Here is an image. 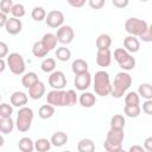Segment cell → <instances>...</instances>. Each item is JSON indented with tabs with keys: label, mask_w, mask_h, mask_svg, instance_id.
Masks as SVG:
<instances>
[{
	"label": "cell",
	"mask_w": 152,
	"mask_h": 152,
	"mask_svg": "<svg viewBox=\"0 0 152 152\" xmlns=\"http://www.w3.org/2000/svg\"><path fill=\"white\" fill-rule=\"evenodd\" d=\"M93 88L96 95L99 96H108L112 91V82L109 74L106 70H99L95 72L93 78Z\"/></svg>",
	"instance_id": "obj_1"
},
{
	"label": "cell",
	"mask_w": 152,
	"mask_h": 152,
	"mask_svg": "<svg viewBox=\"0 0 152 152\" xmlns=\"http://www.w3.org/2000/svg\"><path fill=\"white\" fill-rule=\"evenodd\" d=\"M131 84H132V76L128 72H126V71L118 72L112 83L110 95L115 99L122 97L125 95V93L128 90V88L131 87Z\"/></svg>",
	"instance_id": "obj_2"
},
{
	"label": "cell",
	"mask_w": 152,
	"mask_h": 152,
	"mask_svg": "<svg viewBox=\"0 0 152 152\" xmlns=\"http://www.w3.org/2000/svg\"><path fill=\"white\" fill-rule=\"evenodd\" d=\"M124 139H125L124 129L110 128L107 132L106 140L103 142V147L107 152H120V151H122Z\"/></svg>",
	"instance_id": "obj_3"
},
{
	"label": "cell",
	"mask_w": 152,
	"mask_h": 152,
	"mask_svg": "<svg viewBox=\"0 0 152 152\" xmlns=\"http://www.w3.org/2000/svg\"><path fill=\"white\" fill-rule=\"evenodd\" d=\"M33 109L31 107L24 106L20 107L18 110V115H17V120H15V126L18 128L19 132H27L31 126H32V121H33Z\"/></svg>",
	"instance_id": "obj_4"
},
{
	"label": "cell",
	"mask_w": 152,
	"mask_h": 152,
	"mask_svg": "<svg viewBox=\"0 0 152 152\" xmlns=\"http://www.w3.org/2000/svg\"><path fill=\"white\" fill-rule=\"evenodd\" d=\"M114 59L124 71H129L135 66V58L125 48H118L114 50Z\"/></svg>",
	"instance_id": "obj_5"
},
{
	"label": "cell",
	"mask_w": 152,
	"mask_h": 152,
	"mask_svg": "<svg viewBox=\"0 0 152 152\" xmlns=\"http://www.w3.org/2000/svg\"><path fill=\"white\" fill-rule=\"evenodd\" d=\"M147 28H148L147 23L135 17H131L125 21V31L131 36L140 37L142 33L147 31Z\"/></svg>",
	"instance_id": "obj_6"
},
{
	"label": "cell",
	"mask_w": 152,
	"mask_h": 152,
	"mask_svg": "<svg viewBox=\"0 0 152 152\" xmlns=\"http://www.w3.org/2000/svg\"><path fill=\"white\" fill-rule=\"evenodd\" d=\"M7 66L10 68V71L14 75H23L25 72L26 65L23 56L18 52H12L6 57Z\"/></svg>",
	"instance_id": "obj_7"
},
{
	"label": "cell",
	"mask_w": 152,
	"mask_h": 152,
	"mask_svg": "<svg viewBox=\"0 0 152 152\" xmlns=\"http://www.w3.org/2000/svg\"><path fill=\"white\" fill-rule=\"evenodd\" d=\"M46 102L55 107H65L66 106V90L53 89L48 93Z\"/></svg>",
	"instance_id": "obj_8"
},
{
	"label": "cell",
	"mask_w": 152,
	"mask_h": 152,
	"mask_svg": "<svg viewBox=\"0 0 152 152\" xmlns=\"http://www.w3.org/2000/svg\"><path fill=\"white\" fill-rule=\"evenodd\" d=\"M56 36H57L58 43H61L63 45H68V44H70L74 40L75 32H74V28L71 26H69V25H62L61 27H58Z\"/></svg>",
	"instance_id": "obj_9"
},
{
	"label": "cell",
	"mask_w": 152,
	"mask_h": 152,
	"mask_svg": "<svg viewBox=\"0 0 152 152\" xmlns=\"http://www.w3.org/2000/svg\"><path fill=\"white\" fill-rule=\"evenodd\" d=\"M48 82L52 89H63L66 86V77L63 71L55 70L50 74Z\"/></svg>",
	"instance_id": "obj_10"
},
{
	"label": "cell",
	"mask_w": 152,
	"mask_h": 152,
	"mask_svg": "<svg viewBox=\"0 0 152 152\" xmlns=\"http://www.w3.org/2000/svg\"><path fill=\"white\" fill-rule=\"evenodd\" d=\"M45 23L51 28H58L64 23V14L58 10L50 11L45 18Z\"/></svg>",
	"instance_id": "obj_11"
},
{
	"label": "cell",
	"mask_w": 152,
	"mask_h": 152,
	"mask_svg": "<svg viewBox=\"0 0 152 152\" xmlns=\"http://www.w3.org/2000/svg\"><path fill=\"white\" fill-rule=\"evenodd\" d=\"M74 84H75V87H76L77 90H81V91L87 90L90 87V84H91V75L88 71L87 72H83V74L75 75Z\"/></svg>",
	"instance_id": "obj_12"
},
{
	"label": "cell",
	"mask_w": 152,
	"mask_h": 152,
	"mask_svg": "<svg viewBox=\"0 0 152 152\" xmlns=\"http://www.w3.org/2000/svg\"><path fill=\"white\" fill-rule=\"evenodd\" d=\"M112 63V52L109 49L97 50L96 53V64L101 68H107Z\"/></svg>",
	"instance_id": "obj_13"
},
{
	"label": "cell",
	"mask_w": 152,
	"mask_h": 152,
	"mask_svg": "<svg viewBox=\"0 0 152 152\" xmlns=\"http://www.w3.org/2000/svg\"><path fill=\"white\" fill-rule=\"evenodd\" d=\"M23 28V23L19 18H15V17H11L8 18L7 20V24L5 25V30L8 34H12V36H15L18 33H20Z\"/></svg>",
	"instance_id": "obj_14"
},
{
	"label": "cell",
	"mask_w": 152,
	"mask_h": 152,
	"mask_svg": "<svg viewBox=\"0 0 152 152\" xmlns=\"http://www.w3.org/2000/svg\"><path fill=\"white\" fill-rule=\"evenodd\" d=\"M45 94V84L42 81L36 82L33 86L28 88V96L32 100H39Z\"/></svg>",
	"instance_id": "obj_15"
},
{
	"label": "cell",
	"mask_w": 152,
	"mask_h": 152,
	"mask_svg": "<svg viewBox=\"0 0 152 152\" xmlns=\"http://www.w3.org/2000/svg\"><path fill=\"white\" fill-rule=\"evenodd\" d=\"M124 48L128 51V52H131V53H135V52H138L139 51V49H140V42H139V39L135 37V36H127V37H125V39H124Z\"/></svg>",
	"instance_id": "obj_16"
},
{
	"label": "cell",
	"mask_w": 152,
	"mask_h": 152,
	"mask_svg": "<svg viewBox=\"0 0 152 152\" xmlns=\"http://www.w3.org/2000/svg\"><path fill=\"white\" fill-rule=\"evenodd\" d=\"M11 104L14 106V107H24L27 101H28V97L27 95L24 93V91H14L12 95H11Z\"/></svg>",
	"instance_id": "obj_17"
},
{
	"label": "cell",
	"mask_w": 152,
	"mask_h": 152,
	"mask_svg": "<svg viewBox=\"0 0 152 152\" xmlns=\"http://www.w3.org/2000/svg\"><path fill=\"white\" fill-rule=\"evenodd\" d=\"M78 102L82 107L84 108H90L93 107L95 103H96V97L93 93H89V91H83L80 97H78Z\"/></svg>",
	"instance_id": "obj_18"
},
{
	"label": "cell",
	"mask_w": 152,
	"mask_h": 152,
	"mask_svg": "<svg viewBox=\"0 0 152 152\" xmlns=\"http://www.w3.org/2000/svg\"><path fill=\"white\" fill-rule=\"evenodd\" d=\"M51 144L52 146L55 147H62L64 146L66 142H68V134L62 132V131H58V132H55L52 135H51Z\"/></svg>",
	"instance_id": "obj_19"
},
{
	"label": "cell",
	"mask_w": 152,
	"mask_h": 152,
	"mask_svg": "<svg viewBox=\"0 0 152 152\" xmlns=\"http://www.w3.org/2000/svg\"><path fill=\"white\" fill-rule=\"evenodd\" d=\"M71 70L75 75H78V74H83V72H87L88 71V63L82 59V58H77L72 62L71 64Z\"/></svg>",
	"instance_id": "obj_20"
},
{
	"label": "cell",
	"mask_w": 152,
	"mask_h": 152,
	"mask_svg": "<svg viewBox=\"0 0 152 152\" xmlns=\"http://www.w3.org/2000/svg\"><path fill=\"white\" fill-rule=\"evenodd\" d=\"M15 122L13 121L12 116L10 118H0V132L2 134H8L13 131Z\"/></svg>",
	"instance_id": "obj_21"
},
{
	"label": "cell",
	"mask_w": 152,
	"mask_h": 152,
	"mask_svg": "<svg viewBox=\"0 0 152 152\" xmlns=\"http://www.w3.org/2000/svg\"><path fill=\"white\" fill-rule=\"evenodd\" d=\"M77 151L78 152H93L95 151V144L89 138H83L77 144Z\"/></svg>",
	"instance_id": "obj_22"
},
{
	"label": "cell",
	"mask_w": 152,
	"mask_h": 152,
	"mask_svg": "<svg viewBox=\"0 0 152 152\" xmlns=\"http://www.w3.org/2000/svg\"><path fill=\"white\" fill-rule=\"evenodd\" d=\"M57 42H58L57 36L53 34V33H45V34L43 36V38H42V43L44 44V46H45L49 51L53 50V49L57 46Z\"/></svg>",
	"instance_id": "obj_23"
},
{
	"label": "cell",
	"mask_w": 152,
	"mask_h": 152,
	"mask_svg": "<svg viewBox=\"0 0 152 152\" xmlns=\"http://www.w3.org/2000/svg\"><path fill=\"white\" fill-rule=\"evenodd\" d=\"M112 45V38L109 34L107 33H101L97 36L96 38V48L97 50H102V49H109Z\"/></svg>",
	"instance_id": "obj_24"
},
{
	"label": "cell",
	"mask_w": 152,
	"mask_h": 152,
	"mask_svg": "<svg viewBox=\"0 0 152 152\" xmlns=\"http://www.w3.org/2000/svg\"><path fill=\"white\" fill-rule=\"evenodd\" d=\"M39 80H38V76H37V74L36 72H33V71H28V72H26V74H24V76L21 77V84H23V87L24 88H26V89H28L31 86H33L36 82H38Z\"/></svg>",
	"instance_id": "obj_25"
},
{
	"label": "cell",
	"mask_w": 152,
	"mask_h": 152,
	"mask_svg": "<svg viewBox=\"0 0 152 152\" xmlns=\"http://www.w3.org/2000/svg\"><path fill=\"white\" fill-rule=\"evenodd\" d=\"M18 147L21 152H32L34 150V141L28 137H24L18 141Z\"/></svg>",
	"instance_id": "obj_26"
},
{
	"label": "cell",
	"mask_w": 152,
	"mask_h": 152,
	"mask_svg": "<svg viewBox=\"0 0 152 152\" xmlns=\"http://www.w3.org/2000/svg\"><path fill=\"white\" fill-rule=\"evenodd\" d=\"M53 114H55V106H52V104H50V103L40 106V108H39V110H38V115H39V118L43 119V120H46V119L52 118Z\"/></svg>",
	"instance_id": "obj_27"
},
{
	"label": "cell",
	"mask_w": 152,
	"mask_h": 152,
	"mask_svg": "<svg viewBox=\"0 0 152 152\" xmlns=\"http://www.w3.org/2000/svg\"><path fill=\"white\" fill-rule=\"evenodd\" d=\"M48 52H50V51L44 46V44L42 43V40L36 42L33 44V46H32V53H33L34 57L43 58V57H45L48 55Z\"/></svg>",
	"instance_id": "obj_28"
},
{
	"label": "cell",
	"mask_w": 152,
	"mask_h": 152,
	"mask_svg": "<svg viewBox=\"0 0 152 152\" xmlns=\"http://www.w3.org/2000/svg\"><path fill=\"white\" fill-rule=\"evenodd\" d=\"M51 140H48L45 138H39L34 141V150L38 152H48L51 148Z\"/></svg>",
	"instance_id": "obj_29"
},
{
	"label": "cell",
	"mask_w": 152,
	"mask_h": 152,
	"mask_svg": "<svg viewBox=\"0 0 152 152\" xmlns=\"http://www.w3.org/2000/svg\"><path fill=\"white\" fill-rule=\"evenodd\" d=\"M55 56L57 57L58 61H61V62H66V61H69L70 57H71V51H70V49L66 48V46H59V48H57V50L55 51Z\"/></svg>",
	"instance_id": "obj_30"
},
{
	"label": "cell",
	"mask_w": 152,
	"mask_h": 152,
	"mask_svg": "<svg viewBox=\"0 0 152 152\" xmlns=\"http://www.w3.org/2000/svg\"><path fill=\"white\" fill-rule=\"evenodd\" d=\"M40 69H42V71H44L46 74H51L56 69V61L51 57L44 58L43 62L40 63Z\"/></svg>",
	"instance_id": "obj_31"
},
{
	"label": "cell",
	"mask_w": 152,
	"mask_h": 152,
	"mask_svg": "<svg viewBox=\"0 0 152 152\" xmlns=\"http://www.w3.org/2000/svg\"><path fill=\"white\" fill-rule=\"evenodd\" d=\"M139 95L145 100H152V84L150 83H141L138 88Z\"/></svg>",
	"instance_id": "obj_32"
},
{
	"label": "cell",
	"mask_w": 152,
	"mask_h": 152,
	"mask_svg": "<svg viewBox=\"0 0 152 152\" xmlns=\"http://www.w3.org/2000/svg\"><path fill=\"white\" fill-rule=\"evenodd\" d=\"M125 124H126V120H125L124 115H121V114H115L110 119V128H114V129H124Z\"/></svg>",
	"instance_id": "obj_33"
},
{
	"label": "cell",
	"mask_w": 152,
	"mask_h": 152,
	"mask_svg": "<svg viewBox=\"0 0 152 152\" xmlns=\"http://www.w3.org/2000/svg\"><path fill=\"white\" fill-rule=\"evenodd\" d=\"M140 102V95L137 91H129L125 95V104L127 106H135Z\"/></svg>",
	"instance_id": "obj_34"
},
{
	"label": "cell",
	"mask_w": 152,
	"mask_h": 152,
	"mask_svg": "<svg viewBox=\"0 0 152 152\" xmlns=\"http://www.w3.org/2000/svg\"><path fill=\"white\" fill-rule=\"evenodd\" d=\"M46 12H45V10L43 8V7H40V6H37V7H34L33 10H32V12H31V17H32V19L34 20V21H43V20H45V18H46Z\"/></svg>",
	"instance_id": "obj_35"
},
{
	"label": "cell",
	"mask_w": 152,
	"mask_h": 152,
	"mask_svg": "<svg viewBox=\"0 0 152 152\" xmlns=\"http://www.w3.org/2000/svg\"><path fill=\"white\" fill-rule=\"evenodd\" d=\"M140 112H141V108L139 107V104H135V106H127V104H125L124 113L128 118H137V116L140 115Z\"/></svg>",
	"instance_id": "obj_36"
},
{
	"label": "cell",
	"mask_w": 152,
	"mask_h": 152,
	"mask_svg": "<svg viewBox=\"0 0 152 152\" xmlns=\"http://www.w3.org/2000/svg\"><path fill=\"white\" fill-rule=\"evenodd\" d=\"M13 114V107L8 103H1L0 106V118H10Z\"/></svg>",
	"instance_id": "obj_37"
},
{
	"label": "cell",
	"mask_w": 152,
	"mask_h": 152,
	"mask_svg": "<svg viewBox=\"0 0 152 152\" xmlns=\"http://www.w3.org/2000/svg\"><path fill=\"white\" fill-rule=\"evenodd\" d=\"M11 13L13 17L15 18H21L25 15V7L23 4H14L12 10H11Z\"/></svg>",
	"instance_id": "obj_38"
},
{
	"label": "cell",
	"mask_w": 152,
	"mask_h": 152,
	"mask_svg": "<svg viewBox=\"0 0 152 152\" xmlns=\"http://www.w3.org/2000/svg\"><path fill=\"white\" fill-rule=\"evenodd\" d=\"M77 102V94L74 89H69L66 90V106L71 107L74 104H76Z\"/></svg>",
	"instance_id": "obj_39"
},
{
	"label": "cell",
	"mask_w": 152,
	"mask_h": 152,
	"mask_svg": "<svg viewBox=\"0 0 152 152\" xmlns=\"http://www.w3.org/2000/svg\"><path fill=\"white\" fill-rule=\"evenodd\" d=\"M13 0H1L0 1V12L8 14L13 7Z\"/></svg>",
	"instance_id": "obj_40"
},
{
	"label": "cell",
	"mask_w": 152,
	"mask_h": 152,
	"mask_svg": "<svg viewBox=\"0 0 152 152\" xmlns=\"http://www.w3.org/2000/svg\"><path fill=\"white\" fill-rule=\"evenodd\" d=\"M106 4V0H88V5L93 10H101Z\"/></svg>",
	"instance_id": "obj_41"
},
{
	"label": "cell",
	"mask_w": 152,
	"mask_h": 152,
	"mask_svg": "<svg viewBox=\"0 0 152 152\" xmlns=\"http://www.w3.org/2000/svg\"><path fill=\"white\" fill-rule=\"evenodd\" d=\"M139 38H140L142 42H146V43L152 42V24H150V25H148L147 31H146L145 33H142Z\"/></svg>",
	"instance_id": "obj_42"
},
{
	"label": "cell",
	"mask_w": 152,
	"mask_h": 152,
	"mask_svg": "<svg viewBox=\"0 0 152 152\" xmlns=\"http://www.w3.org/2000/svg\"><path fill=\"white\" fill-rule=\"evenodd\" d=\"M142 112L147 115H152V100H145L142 103Z\"/></svg>",
	"instance_id": "obj_43"
},
{
	"label": "cell",
	"mask_w": 152,
	"mask_h": 152,
	"mask_svg": "<svg viewBox=\"0 0 152 152\" xmlns=\"http://www.w3.org/2000/svg\"><path fill=\"white\" fill-rule=\"evenodd\" d=\"M87 0H66V2L74 8H81L84 6Z\"/></svg>",
	"instance_id": "obj_44"
},
{
	"label": "cell",
	"mask_w": 152,
	"mask_h": 152,
	"mask_svg": "<svg viewBox=\"0 0 152 152\" xmlns=\"http://www.w3.org/2000/svg\"><path fill=\"white\" fill-rule=\"evenodd\" d=\"M112 4L116 7V8H125L128 6L129 0H112Z\"/></svg>",
	"instance_id": "obj_45"
},
{
	"label": "cell",
	"mask_w": 152,
	"mask_h": 152,
	"mask_svg": "<svg viewBox=\"0 0 152 152\" xmlns=\"http://www.w3.org/2000/svg\"><path fill=\"white\" fill-rule=\"evenodd\" d=\"M8 53V46L5 42H0V58H5Z\"/></svg>",
	"instance_id": "obj_46"
},
{
	"label": "cell",
	"mask_w": 152,
	"mask_h": 152,
	"mask_svg": "<svg viewBox=\"0 0 152 152\" xmlns=\"http://www.w3.org/2000/svg\"><path fill=\"white\" fill-rule=\"evenodd\" d=\"M144 148H145V151L152 152V137H147L144 140Z\"/></svg>",
	"instance_id": "obj_47"
},
{
	"label": "cell",
	"mask_w": 152,
	"mask_h": 152,
	"mask_svg": "<svg viewBox=\"0 0 152 152\" xmlns=\"http://www.w3.org/2000/svg\"><path fill=\"white\" fill-rule=\"evenodd\" d=\"M7 20H8L7 14L0 12V26H1V27H5V25L7 24Z\"/></svg>",
	"instance_id": "obj_48"
},
{
	"label": "cell",
	"mask_w": 152,
	"mask_h": 152,
	"mask_svg": "<svg viewBox=\"0 0 152 152\" xmlns=\"http://www.w3.org/2000/svg\"><path fill=\"white\" fill-rule=\"evenodd\" d=\"M128 151H129V152H144V151H145V148H144V146L133 145V146H131V147L128 148Z\"/></svg>",
	"instance_id": "obj_49"
},
{
	"label": "cell",
	"mask_w": 152,
	"mask_h": 152,
	"mask_svg": "<svg viewBox=\"0 0 152 152\" xmlns=\"http://www.w3.org/2000/svg\"><path fill=\"white\" fill-rule=\"evenodd\" d=\"M7 64V62H5V59L4 58H0V72H2L4 70H5V65Z\"/></svg>",
	"instance_id": "obj_50"
},
{
	"label": "cell",
	"mask_w": 152,
	"mask_h": 152,
	"mask_svg": "<svg viewBox=\"0 0 152 152\" xmlns=\"http://www.w3.org/2000/svg\"><path fill=\"white\" fill-rule=\"evenodd\" d=\"M141 2H146V1H148V0H140Z\"/></svg>",
	"instance_id": "obj_51"
}]
</instances>
